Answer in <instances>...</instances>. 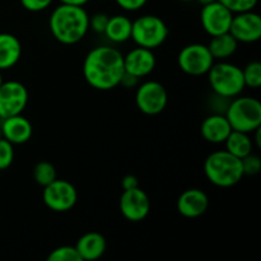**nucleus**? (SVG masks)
Here are the masks:
<instances>
[{
    "label": "nucleus",
    "instance_id": "obj_1",
    "mask_svg": "<svg viewBox=\"0 0 261 261\" xmlns=\"http://www.w3.org/2000/svg\"><path fill=\"white\" fill-rule=\"evenodd\" d=\"M124 73V55L112 46L102 45L92 48L83 61L84 79L97 91L116 88Z\"/></svg>",
    "mask_w": 261,
    "mask_h": 261
},
{
    "label": "nucleus",
    "instance_id": "obj_2",
    "mask_svg": "<svg viewBox=\"0 0 261 261\" xmlns=\"http://www.w3.org/2000/svg\"><path fill=\"white\" fill-rule=\"evenodd\" d=\"M48 28L58 42L75 45L89 32V14L81 5L60 4L51 12Z\"/></svg>",
    "mask_w": 261,
    "mask_h": 261
},
{
    "label": "nucleus",
    "instance_id": "obj_3",
    "mask_svg": "<svg viewBox=\"0 0 261 261\" xmlns=\"http://www.w3.org/2000/svg\"><path fill=\"white\" fill-rule=\"evenodd\" d=\"M204 173L211 184L218 188H232L244 177L241 160L226 149L216 150L206 157Z\"/></svg>",
    "mask_w": 261,
    "mask_h": 261
},
{
    "label": "nucleus",
    "instance_id": "obj_4",
    "mask_svg": "<svg viewBox=\"0 0 261 261\" xmlns=\"http://www.w3.org/2000/svg\"><path fill=\"white\" fill-rule=\"evenodd\" d=\"M206 75L214 94L224 98H234L246 88L242 69L226 60L214 61Z\"/></svg>",
    "mask_w": 261,
    "mask_h": 261
},
{
    "label": "nucleus",
    "instance_id": "obj_5",
    "mask_svg": "<svg viewBox=\"0 0 261 261\" xmlns=\"http://www.w3.org/2000/svg\"><path fill=\"white\" fill-rule=\"evenodd\" d=\"M224 115L232 130L252 134L261 126V103L254 97L240 94L229 99Z\"/></svg>",
    "mask_w": 261,
    "mask_h": 261
},
{
    "label": "nucleus",
    "instance_id": "obj_6",
    "mask_svg": "<svg viewBox=\"0 0 261 261\" xmlns=\"http://www.w3.org/2000/svg\"><path fill=\"white\" fill-rule=\"evenodd\" d=\"M168 35L167 24L158 15L144 14L133 20L132 40L140 47L154 50L165 43Z\"/></svg>",
    "mask_w": 261,
    "mask_h": 261
},
{
    "label": "nucleus",
    "instance_id": "obj_7",
    "mask_svg": "<svg viewBox=\"0 0 261 261\" xmlns=\"http://www.w3.org/2000/svg\"><path fill=\"white\" fill-rule=\"evenodd\" d=\"M208 46L204 43H190L181 48L177 56V63L181 70L191 76L205 75L214 64Z\"/></svg>",
    "mask_w": 261,
    "mask_h": 261
},
{
    "label": "nucleus",
    "instance_id": "obj_8",
    "mask_svg": "<svg viewBox=\"0 0 261 261\" xmlns=\"http://www.w3.org/2000/svg\"><path fill=\"white\" fill-rule=\"evenodd\" d=\"M42 201L50 211L65 213L75 206L78 201V191L69 181L56 178L43 188Z\"/></svg>",
    "mask_w": 261,
    "mask_h": 261
},
{
    "label": "nucleus",
    "instance_id": "obj_9",
    "mask_svg": "<svg viewBox=\"0 0 261 261\" xmlns=\"http://www.w3.org/2000/svg\"><path fill=\"white\" fill-rule=\"evenodd\" d=\"M135 103L144 115L155 116L167 107L168 93L165 86L160 82L147 81L142 84H138Z\"/></svg>",
    "mask_w": 261,
    "mask_h": 261
},
{
    "label": "nucleus",
    "instance_id": "obj_10",
    "mask_svg": "<svg viewBox=\"0 0 261 261\" xmlns=\"http://www.w3.org/2000/svg\"><path fill=\"white\" fill-rule=\"evenodd\" d=\"M27 87L18 81H7L0 84V120L20 115L28 105Z\"/></svg>",
    "mask_w": 261,
    "mask_h": 261
},
{
    "label": "nucleus",
    "instance_id": "obj_11",
    "mask_svg": "<svg viewBox=\"0 0 261 261\" xmlns=\"http://www.w3.org/2000/svg\"><path fill=\"white\" fill-rule=\"evenodd\" d=\"M232 18L233 13L218 0L203 5L200 10L201 27L211 37L229 32Z\"/></svg>",
    "mask_w": 261,
    "mask_h": 261
},
{
    "label": "nucleus",
    "instance_id": "obj_12",
    "mask_svg": "<svg viewBox=\"0 0 261 261\" xmlns=\"http://www.w3.org/2000/svg\"><path fill=\"white\" fill-rule=\"evenodd\" d=\"M120 212L129 222H142L150 212V200L148 194L138 186L135 189L122 191L119 200Z\"/></svg>",
    "mask_w": 261,
    "mask_h": 261
},
{
    "label": "nucleus",
    "instance_id": "obj_13",
    "mask_svg": "<svg viewBox=\"0 0 261 261\" xmlns=\"http://www.w3.org/2000/svg\"><path fill=\"white\" fill-rule=\"evenodd\" d=\"M229 33L241 43H254L261 38V17L254 10L236 13L232 18Z\"/></svg>",
    "mask_w": 261,
    "mask_h": 261
},
{
    "label": "nucleus",
    "instance_id": "obj_14",
    "mask_svg": "<svg viewBox=\"0 0 261 261\" xmlns=\"http://www.w3.org/2000/svg\"><path fill=\"white\" fill-rule=\"evenodd\" d=\"M155 65H157V60H155L153 50H149V48L137 46L132 48L126 55H124L125 71L138 76L139 79L152 74Z\"/></svg>",
    "mask_w": 261,
    "mask_h": 261
},
{
    "label": "nucleus",
    "instance_id": "obj_15",
    "mask_svg": "<svg viewBox=\"0 0 261 261\" xmlns=\"http://www.w3.org/2000/svg\"><path fill=\"white\" fill-rule=\"evenodd\" d=\"M176 206L185 218H198L208 211L209 198L200 189H189L178 196Z\"/></svg>",
    "mask_w": 261,
    "mask_h": 261
},
{
    "label": "nucleus",
    "instance_id": "obj_16",
    "mask_svg": "<svg viewBox=\"0 0 261 261\" xmlns=\"http://www.w3.org/2000/svg\"><path fill=\"white\" fill-rule=\"evenodd\" d=\"M0 125H2L3 138L13 145L24 144L32 137V124L27 117L22 116V114L0 120Z\"/></svg>",
    "mask_w": 261,
    "mask_h": 261
},
{
    "label": "nucleus",
    "instance_id": "obj_17",
    "mask_svg": "<svg viewBox=\"0 0 261 261\" xmlns=\"http://www.w3.org/2000/svg\"><path fill=\"white\" fill-rule=\"evenodd\" d=\"M232 132L224 114H212L203 120L200 126L201 137L212 144H222Z\"/></svg>",
    "mask_w": 261,
    "mask_h": 261
},
{
    "label": "nucleus",
    "instance_id": "obj_18",
    "mask_svg": "<svg viewBox=\"0 0 261 261\" xmlns=\"http://www.w3.org/2000/svg\"><path fill=\"white\" fill-rule=\"evenodd\" d=\"M75 249L82 261L97 260L106 252L107 241L98 232H88L76 241Z\"/></svg>",
    "mask_w": 261,
    "mask_h": 261
},
{
    "label": "nucleus",
    "instance_id": "obj_19",
    "mask_svg": "<svg viewBox=\"0 0 261 261\" xmlns=\"http://www.w3.org/2000/svg\"><path fill=\"white\" fill-rule=\"evenodd\" d=\"M22 56V45L17 36L0 33V71L14 68Z\"/></svg>",
    "mask_w": 261,
    "mask_h": 261
},
{
    "label": "nucleus",
    "instance_id": "obj_20",
    "mask_svg": "<svg viewBox=\"0 0 261 261\" xmlns=\"http://www.w3.org/2000/svg\"><path fill=\"white\" fill-rule=\"evenodd\" d=\"M133 20L125 14H115L109 18L103 35L114 43H124L132 40Z\"/></svg>",
    "mask_w": 261,
    "mask_h": 261
},
{
    "label": "nucleus",
    "instance_id": "obj_21",
    "mask_svg": "<svg viewBox=\"0 0 261 261\" xmlns=\"http://www.w3.org/2000/svg\"><path fill=\"white\" fill-rule=\"evenodd\" d=\"M206 46H208L214 60L222 61L227 60L234 55L237 47H239V42L231 33L227 32L218 36H213Z\"/></svg>",
    "mask_w": 261,
    "mask_h": 261
},
{
    "label": "nucleus",
    "instance_id": "obj_22",
    "mask_svg": "<svg viewBox=\"0 0 261 261\" xmlns=\"http://www.w3.org/2000/svg\"><path fill=\"white\" fill-rule=\"evenodd\" d=\"M224 145H226L227 152L240 160L252 153V149H254V142L249 133L237 132V130H232L231 134L224 140Z\"/></svg>",
    "mask_w": 261,
    "mask_h": 261
},
{
    "label": "nucleus",
    "instance_id": "obj_23",
    "mask_svg": "<svg viewBox=\"0 0 261 261\" xmlns=\"http://www.w3.org/2000/svg\"><path fill=\"white\" fill-rule=\"evenodd\" d=\"M56 178H58V172H56L55 166L47 161H41L33 168V180L42 188L47 186Z\"/></svg>",
    "mask_w": 261,
    "mask_h": 261
},
{
    "label": "nucleus",
    "instance_id": "obj_24",
    "mask_svg": "<svg viewBox=\"0 0 261 261\" xmlns=\"http://www.w3.org/2000/svg\"><path fill=\"white\" fill-rule=\"evenodd\" d=\"M242 74H244L245 86L250 87V88L257 89L261 87V64L259 61H250L244 69H242Z\"/></svg>",
    "mask_w": 261,
    "mask_h": 261
},
{
    "label": "nucleus",
    "instance_id": "obj_25",
    "mask_svg": "<svg viewBox=\"0 0 261 261\" xmlns=\"http://www.w3.org/2000/svg\"><path fill=\"white\" fill-rule=\"evenodd\" d=\"M48 261H82L75 246H60L48 254Z\"/></svg>",
    "mask_w": 261,
    "mask_h": 261
},
{
    "label": "nucleus",
    "instance_id": "obj_26",
    "mask_svg": "<svg viewBox=\"0 0 261 261\" xmlns=\"http://www.w3.org/2000/svg\"><path fill=\"white\" fill-rule=\"evenodd\" d=\"M14 145L7 139H0V171H4L12 166L14 161Z\"/></svg>",
    "mask_w": 261,
    "mask_h": 261
},
{
    "label": "nucleus",
    "instance_id": "obj_27",
    "mask_svg": "<svg viewBox=\"0 0 261 261\" xmlns=\"http://www.w3.org/2000/svg\"><path fill=\"white\" fill-rule=\"evenodd\" d=\"M226 8H228L233 14L242 12L254 10L259 0H218Z\"/></svg>",
    "mask_w": 261,
    "mask_h": 261
},
{
    "label": "nucleus",
    "instance_id": "obj_28",
    "mask_svg": "<svg viewBox=\"0 0 261 261\" xmlns=\"http://www.w3.org/2000/svg\"><path fill=\"white\" fill-rule=\"evenodd\" d=\"M242 170H244V175L254 176L260 172L261 170V160L257 154L250 153L246 157L241 158Z\"/></svg>",
    "mask_w": 261,
    "mask_h": 261
},
{
    "label": "nucleus",
    "instance_id": "obj_29",
    "mask_svg": "<svg viewBox=\"0 0 261 261\" xmlns=\"http://www.w3.org/2000/svg\"><path fill=\"white\" fill-rule=\"evenodd\" d=\"M109 18L110 15L106 13H96L93 15H89V30L99 33V35H103Z\"/></svg>",
    "mask_w": 261,
    "mask_h": 261
},
{
    "label": "nucleus",
    "instance_id": "obj_30",
    "mask_svg": "<svg viewBox=\"0 0 261 261\" xmlns=\"http://www.w3.org/2000/svg\"><path fill=\"white\" fill-rule=\"evenodd\" d=\"M19 2L20 5L28 12L38 13L47 9L53 4L54 0H19Z\"/></svg>",
    "mask_w": 261,
    "mask_h": 261
},
{
    "label": "nucleus",
    "instance_id": "obj_31",
    "mask_svg": "<svg viewBox=\"0 0 261 261\" xmlns=\"http://www.w3.org/2000/svg\"><path fill=\"white\" fill-rule=\"evenodd\" d=\"M115 3L122 10H126V12H137V10H140L147 4L148 0H115Z\"/></svg>",
    "mask_w": 261,
    "mask_h": 261
},
{
    "label": "nucleus",
    "instance_id": "obj_32",
    "mask_svg": "<svg viewBox=\"0 0 261 261\" xmlns=\"http://www.w3.org/2000/svg\"><path fill=\"white\" fill-rule=\"evenodd\" d=\"M138 84H139V78L133 75V74L126 73V71H125L121 81H120V86L125 87V88H137Z\"/></svg>",
    "mask_w": 261,
    "mask_h": 261
},
{
    "label": "nucleus",
    "instance_id": "obj_33",
    "mask_svg": "<svg viewBox=\"0 0 261 261\" xmlns=\"http://www.w3.org/2000/svg\"><path fill=\"white\" fill-rule=\"evenodd\" d=\"M121 186L124 190H130V189H135L139 186V180L137 176L134 175H126L121 181Z\"/></svg>",
    "mask_w": 261,
    "mask_h": 261
},
{
    "label": "nucleus",
    "instance_id": "obj_34",
    "mask_svg": "<svg viewBox=\"0 0 261 261\" xmlns=\"http://www.w3.org/2000/svg\"><path fill=\"white\" fill-rule=\"evenodd\" d=\"M59 3H63V4H71V5H81L84 7L86 4H88L91 0H58Z\"/></svg>",
    "mask_w": 261,
    "mask_h": 261
},
{
    "label": "nucleus",
    "instance_id": "obj_35",
    "mask_svg": "<svg viewBox=\"0 0 261 261\" xmlns=\"http://www.w3.org/2000/svg\"><path fill=\"white\" fill-rule=\"evenodd\" d=\"M254 133H255V137H254V139H252V142H254V145H256L257 148H260L261 147V139H260V137H261V126L257 127L256 130H254Z\"/></svg>",
    "mask_w": 261,
    "mask_h": 261
},
{
    "label": "nucleus",
    "instance_id": "obj_36",
    "mask_svg": "<svg viewBox=\"0 0 261 261\" xmlns=\"http://www.w3.org/2000/svg\"><path fill=\"white\" fill-rule=\"evenodd\" d=\"M196 2H198L199 4H201V5H205V4H209V3L216 2V0H196Z\"/></svg>",
    "mask_w": 261,
    "mask_h": 261
},
{
    "label": "nucleus",
    "instance_id": "obj_37",
    "mask_svg": "<svg viewBox=\"0 0 261 261\" xmlns=\"http://www.w3.org/2000/svg\"><path fill=\"white\" fill-rule=\"evenodd\" d=\"M3 83V75H2V71H0V84Z\"/></svg>",
    "mask_w": 261,
    "mask_h": 261
},
{
    "label": "nucleus",
    "instance_id": "obj_38",
    "mask_svg": "<svg viewBox=\"0 0 261 261\" xmlns=\"http://www.w3.org/2000/svg\"><path fill=\"white\" fill-rule=\"evenodd\" d=\"M3 138V133H2V125H0V139Z\"/></svg>",
    "mask_w": 261,
    "mask_h": 261
},
{
    "label": "nucleus",
    "instance_id": "obj_39",
    "mask_svg": "<svg viewBox=\"0 0 261 261\" xmlns=\"http://www.w3.org/2000/svg\"><path fill=\"white\" fill-rule=\"evenodd\" d=\"M180 2H184V3H188V2H191V0H180Z\"/></svg>",
    "mask_w": 261,
    "mask_h": 261
}]
</instances>
